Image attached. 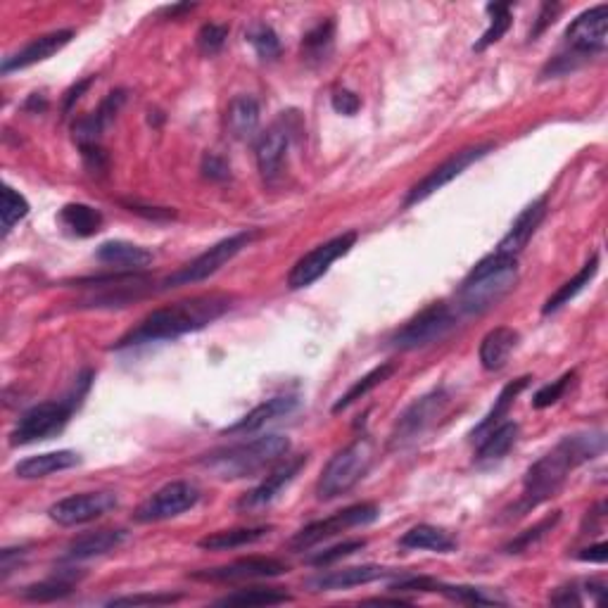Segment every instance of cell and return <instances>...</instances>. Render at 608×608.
Masks as SVG:
<instances>
[{
    "mask_svg": "<svg viewBox=\"0 0 608 608\" xmlns=\"http://www.w3.org/2000/svg\"><path fill=\"white\" fill-rule=\"evenodd\" d=\"M606 449V437L604 433H578L568 435L551 449L549 454H544L540 461H535L528 468L523 480V494L516 504L511 506V513L506 518H521L525 513H530L537 506L549 502L551 497L561 492V487L566 485L570 471L592 461L594 456L604 454Z\"/></svg>",
    "mask_w": 608,
    "mask_h": 608,
    "instance_id": "cell-1",
    "label": "cell"
},
{
    "mask_svg": "<svg viewBox=\"0 0 608 608\" xmlns=\"http://www.w3.org/2000/svg\"><path fill=\"white\" fill-rule=\"evenodd\" d=\"M231 304L233 297L224 293L195 295L188 297V300L167 304V307L150 312L136 328H131L114 345V350H129V347L152 345V342L176 340L181 335L202 331L209 323L221 319L231 309Z\"/></svg>",
    "mask_w": 608,
    "mask_h": 608,
    "instance_id": "cell-2",
    "label": "cell"
},
{
    "mask_svg": "<svg viewBox=\"0 0 608 608\" xmlns=\"http://www.w3.org/2000/svg\"><path fill=\"white\" fill-rule=\"evenodd\" d=\"M288 452L290 437L274 433L226 449H217V452L202 456L200 466L219 480H243L281 464Z\"/></svg>",
    "mask_w": 608,
    "mask_h": 608,
    "instance_id": "cell-3",
    "label": "cell"
},
{
    "mask_svg": "<svg viewBox=\"0 0 608 608\" xmlns=\"http://www.w3.org/2000/svg\"><path fill=\"white\" fill-rule=\"evenodd\" d=\"M518 283V259L492 252L473 266L464 278L456 304L468 316H478L497 307Z\"/></svg>",
    "mask_w": 608,
    "mask_h": 608,
    "instance_id": "cell-4",
    "label": "cell"
},
{
    "mask_svg": "<svg viewBox=\"0 0 608 608\" xmlns=\"http://www.w3.org/2000/svg\"><path fill=\"white\" fill-rule=\"evenodd\" d=\"M93 373L88 371L84 378H81V388L76 390L74 397L60 399V402H41L36 407H31L29 411H24L22 416L17 418L15 428L10 433V445H31V442H41L50 440V437L60 435L62 430L67 428L69 418H72L76 404L81 402V397L86 395L88 385H91Z\"/></svg>",
    "mask_w": 608,
    "mask_h": 608,
    "instance_id": "cell-5",
    "label": "cell"
},
{
    "mask_svg": "<svg viewBox=\"0 0 608 608\" xmlns=\"http://www.w3.org/2000/svg\"><path fill=\"white\" fill-rule=\"evenodd\" d=\"M373 464V440L371 437L361 435L352 440L345 449L328 461L326 468L321 471L319 483H316V497L328 502V499L347 494L352 487L361 483L369 468Z\"/></svg>",
    "mask_w": 608,
    "mask_h": 608,
    "instance_id": "cell-6",
    "label": "cell"
},
{
    "mask_svg": "<svg viewBox=\"0 0 608 608\" xmlns=\"http://www.w3.org/2000/svg\"><path fill=\"white\" fill-rule=\"evenodd\" d=\"M449 407V395L445 388H437L428 395L418 397L414 404H409L402 411V416L397 418L395 428L390 433V449H404L414 442L421 440L428 430L437 426L442 416L447 414Z\"/></svg>",
    "mask_w": 608,
    "mask_h": 608,
    "instance_id": "cell-7",
    "label": "cell"
},
{
    "mask_svg": "<svg viewBox=\"0 0 608 608\" xmlns=\"http://www.w3.org/2000/svg\"><path fill=\"white\" fill-rule=\"evenodd\" d=\"M456 328V314L445 302H435L414 316L409 323H404L399 331L390 338V347L402 352L423 350V347L442 342Z\"/></svg>",
    "mask_w": 608,
    "mask_h": 608,
    "instance_id": "cell-8",
    "label": "cell"
},
{
    "mask_svg": "<svg viewBox=\"0 0 608 608\" xmlns=\"http://www.w3.org/2000/svg\"><path fill=\"white\" fill-rule=\"evenodd\" d=\"M257 233L247 231V233H236V236H228L224 240H219L217 245H212L209 250L202 252L200 257H195L193 262L183 266V269L171 274L167 281L162 283V288H179V285H190V283H200L205 278L214 276L221 266H226L233 257L240 255L247 245L255 240Z\"/></svg>",
    "mask_w": 608,
    "mask_h": 608,
    "instance_id": "cell-9",
    "label": "cell"
},
{
    "mask_svg": "<svg viewBox=\"0 0 608 608\" xmlns=\"http://www.w3.org/2000/svg\"><path fill=\"white\" fill-rule=\"evenodd\" d=\"M378 516H380V509L376 504L364 502V504L347 506V509L333 513V516L323 518V521H314V523H309L307 528H302L293 537V540H290V549L307 551V549L316 547V544H321L323 540H328V537L338 535V532L361 528V525H369L373 521H378Z\"/></svg>",
    "mask_w": 608,
    "mask_h": 608,
    "instance_id": "cell-10",
    "label": "cell"
},
{
    "mask_svg": "<svg viewBox=\"0 0 608 608\" xmlns=\"http://www.w3.org/2000/svg\"><path fill=\"white\" fill-rule=\"evenodd\" d=\"M492 150H494V143L487 141V143H478V145H471V148L454 152L449 160L442 162L440 167H435L428 176H423V179L409 190L407 200H404V207H414V205H418V202L428 200L430 195H435L437 190L445 188L447 183L459 179V176L464 174V171L471 167V164L480 162L483 157L490 155Z\"/></svg>",
    "mask_w": 608,
    "mask_h": 608,
    "instance_id": "cell-11",
    "label": "cell"
},
{
    "mask_svg": "<svg viewBox=\"0 0 608 608\" xmlns=\"http://www.w3.org/2000/svg\"><path fill=\"white\" fill-rule=\"evenodd\" d=\"M357 233H342V236H335L328 243H323L319 247H314L312 252H307L300 262L293 266L288 276V288L290 290H302L309 288V285L319 281L323 274H328L333 262H338L340 257H345L347 252L357 245Z\"/></svg>",
    "mask_w": 608,
    "mask_h": 608,
    "instance_id": "cell-12",
    "label": "cell"
},
{
    "mask_svg": "<svg viewBox=\"0 0 608 608\" xmlns=\"http://www.w3.org/2000/svg\"><path fill=\"white\" fill-rule=\"evenodd\" d=\"M198 502V487L193 483H186V480H174V483L160 487L150 499H145L136 509V513H133V518H136L138 523L169 521V518H176L181 516V513L190 511Z\"/></svg>",
    "mask_w": 608,
    "mask_h": 608,
    "instance_id": "cell-13",
    "label": "cell"
},
{
    "mask_svg": "<svg viewBox=\"0 0 608 608\" xmlns=\"http://www.w3.org/2000/svg\"><path fill=\"white\" fill-rule=\"evenodd\" d=\"M117 494L112 492H81V494H69V497L60 499L48 509V516L53 518L57 525H84L98 518L107 516V513L117 509Z\"/></svg>",
    "mask_w": 608,
    "mask_h": 608,
    "instance_id": "cell-14",
    "label": "cell"
},
{
    "mask_svg": "<svg viewBox=\"0 0 608 608\" xmlns=\"http://www.w3.org/2000/svg\"><path fill=\"white\" fill-rule=\"evenodd\" d=\"M566 43L573 60L599 55L608 43V5L589 8L566 29Z\"/></svg>",
    "mask_w": 608,
    "mask_h": 608,
    "instance_id": "cell-15",
    "label": "cell"
},
{
    "mask_svg": "<svg viewBox=\"0 0 608 608\" xmlns=\"http://www.w3.org/2000/svg\"><path fill=\"white\" fill-rule=\"evenodd\" d=\"M288 573V566L278 559H269V556H247V559H238L228 566L207 568L193 573V580L205 582H238V580H259V578H278V575Z\"/></svg>",
    "mask_w": 608,
    "mask_h": 608,
    "instance_id": "cell-16",
    "label": "cell"
},
{
    "mask_svg": "<svg viewBox=\"0 0 608 608\" xmlns=\"http://www.w3.org/2000/svg\"><path fill=\"white\" fill-rule=\"evenodd\" d=\"M307 466V456H297L293 461H281V466L274 473L266 475L262 485H257L255 490L247 492L243 499L238 502V511L243 513H257L266 509L269 504L276 502L278 494L283 492V487H288L297 478V473Z\"/></svg>",
    "mask_w": 608,
    "mask_h": 608,
    "instance_id": "cell-17",
    "label": "cell"
},
{
    "mask_svg": "<svg viewBox=\"0 0 608 608\" xmlns=\"http://www.w3.org/2000/svg\"><path fill=\"white\" fill-rule=\"evenodd\" d=\"M72 38H74L72 29L50 31V34H46V36H38V38H34V41H29L24 48H19L17 53L5 57L0 72L10 74V72H19V69H27L31 65H38V62L48 60V57L60 53V50L65 48L69 41H72Z\"/></svg>",
    "mask_w": 608,
    "mask_h": 608,
    "instance_id": "cell-18",
    "label": "cell"
},
{
    "mask_svg": "<svg viewBox=\"0 0 608 608\" xmlns=\"http://www.w3.org/2000/svg\"><path fill=\"white\" fill-rule=\"evenodd\" d=\"M288 145H290V129L283 119L281 122L271 124L264 133H259L255 145V157H257L259 174H262L266 181H274L276 176L281 174Z\"/></svg>",
    "mask_w": 608,
    "mask_h": 608,
    "instance_id": "cell-19",
    "label": "cell"
},
{
    "mask_svg": "<svg viewBox=\"0 0 608 608\" xmlns=\"http://www.w3.org/2000/svg\"><path fill=\"white\" fill-rule=\"evenodd\" d=\"M547 207H549L547 198L530 202V205L525 207L521 214H518V219L513 221L509 233H506V236L499 240L497 250H494V252H499V255L518 257V252L528 247L532 236H535V231L540 228L542 219L547 217Z\"/></svg>",
    "mask_w": 608,
    "mask_h": 608,
    "instance_id": "cell-20",
    "label": "cell"
},
{
    "mask_svg": "<svg viewBox=\"0 0 608 608\" xmlns=\"http://www.w3.org/2000/svg\"><path fill=\"white\" fill-rule=\"evenodd\" d=\"M390 570L380 566H352L342 570H331V573L316 575L307 582L312 592H340V589H352L359 585H369V582L388 578Z\"/></svg>",
    "mask_w": 608,
    "mask_h": 608,
    "instance_id": "cell-21",
    "label": "cell"
},
{
    "mask_svg": "<svg viewBox=\"0 0 608 608\" xmlns=\"http://www.w3.org/2000/svg\"><path fill=\"white\" fill-rule=\"evenodd\" d=\"M297 404H300V399L293 397V395H281V397H271L266 399V402L259 404V407H255L250 411V414L240 418L238 423H233V426H228L224 433H231V435H238V433H255V430H259L262 426H266V423L276 421V418H283L288 416L290 411L297 409Z\"/></svg>",
    "mask_w": 608,
    "mask_h": 608,
    "instance_id": "cell-22",
    "label": "cell"
},
{
    "mask_svg": "<svg viewBox=\"0 0 608 608\" xmlns=\"http://www.w3.org/2000/svg\"><path fill=\"white\" fill-rule=\"evenodd\" d=\"M126 542V530H98L86 532V535L76 537L69 542L65 551V559L69 561H88L95 556H105L110 551L119 549Z\"/></svg>",
    "mask_w": 608,
    "mask_h": 608,
    "instance_id": "cell-23",
    "label": "cell"
},
{
    "mask_svg": "<svg viewBox=\"0 0 608 608\" xmlns=\"http://www.w3.org/2000/svg\"><path fill=\"white\" fill-rule=\"evenodd\" d=\"M95 257L107 266L119 271H141L152 262V252L141 245H133L129 240H107L98 247Z\"/></svg>",
    "mask_w": 608,
    "mask_h": 608,
    "instance_id": "cell-24",
    "label": "cell"
},
{
    "mask_svg": "<svg viewBox=\"0 0 608 608\" xmlns=\"http://www.w3.org/2000/svg\"><path fill=\"white\" fill-rule=\"evenodd\" d=\"M81 464V456L72 452V449H60V452H46V454H36L29 456V459L19 461L15 466L17 478L22 480H36V478H46V475H53L57 471H67V468H74Z\"/></svg>",
    "mask_w": 608,
    "mask_h": 608,
    "instance_id": "cell-25",
    "label": "cell"
},
{
    "mask_svg": "<svg viewBox=\"0 0 608 608\" xmlns=\"http://www.w3.org/2000/svg\"><path fill=\"white\" fill-rule=\"evenodd\" d=\"M518 347V333L509 326H499L480 342V364L485 371H502Z\"/></svg>",
    "mask_w": 608,
    "mask_h": 608,
    "instance_id": "cell-26",
    "label": "cell"
},
{
    "mask_svg": "<svg viewBox=\"0 0 608 608\" xmlns=\"http://www.w3.org/2000/svg\"><path fill=\"white\" fill-rule=\"evenodd\" d=\"M226 129L236 141H250L259 129V103L252 95H236L226 110Z\"/></svg>",
    "mask_w": 608,
    "mask_h": 608,
    "instance_id": "cell-27",
    "label": "cell"
},
{
    "mask_svg": "<svg viewBox=\"0 0 608 608\" xmlns=\"http://www.w3.org/2000/svg\"><path fill=\"white\" fill-rule=\"evenodd\" d=\"M518 433H521V428H518V423L513 421H504L502 426L494 428L490 435H485L483 440H480L478 454H475V464L478 466L499 464V461L511 452V447L516 445Z\"/></svg>",
    "mask_w": 608,
    "mask_h": 608,
    "instance_id": "cell-28",
    "label": "cell"
},
{
    "mask_svg": "<svg viewBox=\"0 0 608 608\" xmlns=\"http://www.w3.org/2000/svg\"><path fill=\"white\" fill-rule=\"evenodd\" d=\"M528 383H530V376H523V378L513 380V383H509V385H504V390L499 392L497 399H494V407L490 411H487L483 421H480L478 426L473 428V433H471L473 440L480 442L485 435H490L494 428L502 426L506 414H509L511 407H513V402H516V397L521 395V392L525 388H528Z\"/></svg>",
    "mask_w": 608,
    "mask_h": 608,
    "instance_id": "cell-29",
    "label": "cell"
},
{
    "mask_svg": "<svg viewBox=\"0 0 608 608\" xmlns=\"http://www.w3.org/2000/svg\"><path fill=\"white\" fill-rule=\"evenodd\" d=\"M399 547L411 551H437V554H449V551L456 549V540L442 528L421 523L416 525V528L404 532L402 540H399Z\"/></svg>",
    "mask_w": 608,
    "mask_h": 608,
    "instance_id": "cell-30",
    "label": "cell"
},
{
    "mask_svg": "<svg viewBox=\"0 0 608 608\" xmlns=\"http://www.w3.org/2000/svg\"><path fill=\"white\" fill-rule=\"evenodd\" d=\"M335 48V22L333 19H323L321 24L304 34L302 38V60L309 67H321L326 65L328 57L333 55Z\"/></svg>",
    "mask_w": 608,
    "mask_h": 608,
    "instance_id": "cell-31",
    "label": "cell"
},
{
    "mask_svg": "<svg viewBox=\"0 0 608 608\" xmlns=\"http://www.w3.org/2000/svg\"><path fill=\"white\" fill-rule=\"evenodd\" d=\"M597 271H599V255H592V257H589V262L585 266H582L578 274H575V278H570V281L563 283L561 288L556 290V293L551 295L547 302H544L542 314L549 316V314L559 312V309L566 307V304L570 300H575V297H578L582 293V290H585L587 285L594 281Z\"/></svg>",
    "mask_w": 608,
    "mask_h": 608,
    "instance_id": "cell-32",
    "label": "cell"
},
{
    "mask_svg": "<svg viewBox=\"0 0 608 608\" xmlns=\"http://www.w3.org/2000/svg\"><path fill=\"white\" fill-rule=\"evenodd\" d=\"M271 528L269 525H259V528H233V530H221V532H212V535L202 537L198 542L200 549L207 551H231V549H240L247 547V544H255L259 540H264L266 535H269Z\"/></svg>",
    "mask_w": 608,
    "mask_h": 608,
    "instance_id": "cell-33",
    "label": "cell"
},
{
    "mask_svg": "<svg viewBox=\"0 0 608 608\" xmlns=\"http://www.w3.org/2000/svg\"><path fill=\"white\" fill-rule=\"evenodd\" d=\"M60 221L74 236L91 238L100 231V226H103V214L91 205H84V202H72V205L62 207Z\"/></svg>",
    "mask_w": 608,
    "mask_h": 608,
    "instance_id": "cell-34",
    "label": "cell"
},
{
    "mask_svg": "<svg viewBox=\"0 0 608 608\" xmlns=\"http://www.w3.org/2000/svg\"><path fill=\"white\" fill-rule=\"evenodd\" d=\"M392 373H395V364H380L373 371L366 373V376H361L357 383H354L352 388L347 390L345 395H342L338 402L333 404V414H340V411L350 409L354 402H359L361 397H366L371 390H376L380 383H385V380H388Z\"/></svg>",
    "mask_w": 608,
    "mask_h": 608,
    "instance_id": "cell-35",
    "label": "cell"
},
{
    "mask_svg": "<svg viewBox=\"0 0 608 608\" xmlns=\"http://www.w3.org/2000/svg\"><path fill=\"white\" fill-rule=\"evenodd\" d=\"M293 601L290 594L281 592V589L271 587H250V589H238V592L226 594L224 599H219V606H278Z\"/></svg>",
    "mask_w": 608,
    "mask_h": 608,
    "instance_id": "cell-36",
    "label": "cell"
},
{
    "mask_svg": "<svg viewBox=\"0 0 608 608\" xmlns=\"http://www.w3.org/2000/svg\"><path fill=\"white\" fill-rule=\"evenodd\" d=\"M435 592L445 594L452 601H459V604H468V606H494V604H506V601L499 597L497 592H490V589L483 587H466V585H442V582H437Z\"/></svg>",
    "mask_w": 608,
    "mask_h": 608,
    "instance_id": "cell-37",
    "label": "cell"
},
{
    "mask_svg": "<svg viewBox=\"0 0 608 608\" xmlns=\"http://www.w3.org/2000/svg\"><path fill=\"white\" fill-rule=\"evenodd\" d=\"M487 15H490V27L480 38L478 43H475L473 50H485L494 46L497 41H502V36L509 31L511 27V5L509 3H490L487 5Z\"/></svg>",
    "mask_w": 608,
    "mask_h": 608,
    "instance_id": "cell-38",
    "label": "cell"
},
{
    "mask_svg": "<svg viewBox=\"0 0 608 608\" xmlns=\"http://www.w3.org/2000/svg\"><path fill=\"white\" fill-rule=\"evenodd\" d=\"M74 592V578H65V575H60V578H50L43 582H36V585H29L22 589V597L29 601H57V599H65L69 594Z\"/></svg>",
    "mask_w": 608,
    "mask_h": 608,
    "instance_id": "cell-39",
    "label": "cell"
},
{
    "mask_svg": "<svg viewBox=\"0 0 608 608\" xmlns=\"http://www.w3.org/2000/svg\"><path fill=\"white\" fill-rule=\"evenodd\" d=\"M250 46L255 48V53L262 57L264 62H274L281 57V41H278L276 31L269 27V24H252L250 31L245 34Z\"/></svg>",
    "mask_w": 608,
    "mask_h": 608,
    "instance_id": "cell-40",
    "label": "cell"
},
{
    "mask_svg": "<svg viewBox=\"0 0 608 608\" xmlns=\"http://www.w3.org/2000/svg\"><path fill=\"white\" fill-rule=\"evenodd\" d=\"M0 214H3V236H8L12 226L19 224L29 214V202L24 195H19L15 188L5 186L3 202H0Z\"/></svg>",
    "mask_w": 608,
    "mask_h": 608,
    "instance_id": "cell-41",
    "label": "cell"
},
{
    "mask_svg": "<svg viewBox=\"0 0 608 608\" xmlns=\"http://www.w3.org/2000/svg\"><path fill=\"white\" fill-rule=\"evenodd\" d=\"M559 511L554 513V516H549V518H544V521H540L535 525V528H530V530H525V532H521V535L516 537V540H511L509 544H506V554H521V551H528L530 547H535L537 542L542 540L544 535H547V532H551L554 530V525L559 523Z\"/></svg>",
    "mask_w": 608,
    "mask_h": 608,
    "instance_id": "cell-42",
    "label": "cell"
},
{
    "mask_svg": "<svg viewBox=\"0 0 608 608\" xmlns=\"http://www.w3.org/2000/svg\"><path fill=\"white\" fill-rule=\"evenodd\" d=\"M573 378H575V373L570 371V373H563V376L559 380H554V383L544 385V388L537 390L535 397H532V407H535V409H547V407H551V404L559 402V399L563 395H566L568 385L573 383Z\"/></svg>",
    "mask_w": 608,
    "mask_h": 608,
    "instance_id": "cell-43",
    "label": "cell"
},
{
    "mask_svg": "<svg viewBox=\"0 0 608 608\" xmlns=\"http://www.w3.org/2000/svg\"><path fill=\"white\" fill-rule=\"evenodd\" d=\"M226 38H228V27H224V24H214V22L205 24V27L198 31L200 53L209 55V57L217 55L219 50L224 48Z\"/></svg>",
    "mask_w": 608,
    "mask_h": 608,
    "instance_id": "cell-44",
    "label": "cell"
},
{
    "mask_svg": "<svg viewBox=\"0 0 608 608\" xmlns=\"http://www.w3.org/2000/svg\"><path fill=\"white\" fill-rule=\"evenodd\" d=\"M364 547H366V540H347V542H342V544H335V547H331V549L321 551V554L312 556V559H309V563H312V566H316V568L331 566V563L347 559V556L357 554V551H361Z\"/></svg>",
    "mask_w": 608,
    "mask_h": 608,
    "instance_id": "cell-45",
    "label": "cell"
},
{
    "mask_svg": "<svg viewBox=\"0 0 608 608\" xmlns=\"http://www.w3.org/2000/svg\"><path fill=\"white\" fill-rule=\"evenodd\" d=\"M181 599V594H136V597H119L107 601V606H164V604H176Z\"/></svg>",
    "mask_w": 608,
    "mask_h": 608,
    "instance_id": "cell-46",
    "label": "cell"
},
{
    "mask_svg": "<svg viewBox=\"0 0 608 608\" xmlns=\"http://www.w3.org/2000/svg\"><path fill=\"white\" fill-rule=\"evenodd\" d=\"M202 176L209 181H226L228 176H231V169H228L224 157L207 152V155L202 157Z\"/></svg>",
    "mask_w": 608,
    "mask_h": 608,
    "instance_id": "cell-47",
    "label": "cell"
},
{
    "mask_svg": "<svg viewBox=\"0 0 608 608\" xmlns=\"http://www.w3.org/2000/svg\"><path fill=\"white\" fill-rule=\"evenodd\" d=\"M331 105L333 110L338 114H345V117H352V114L359 112L361 107V100L357 93L347 91V88H338V91H333V98H331Z\"/></svg>",
    "mask_w": 608,
    "mask_h": 608,
    "instance_id": "cell-48",
    "label": "cell"
},
{
    "mask_svg": "<svg viewBox=\"0 0 608 608\" xmlns=\"http://www.w3.org/2000/svg\"><path fill=\"white\" fill-rule=\"evenodd\" d=\"M559 5L556 3H544L542 5V10H540V17H537V22H535V27L530 29V41H537V36L542 34L544 29L549 27V24H554L556 22V15H559Z\"/></svg>",
    "mask_w": 608,
    "mask_h": 608,
    "instance_id": "cell-49",
    "label": "cell"
},
{
    "mask_svg": "<svg viewBox=\"0 0 608 608\" xmlns=\"http://www.w3.org/2000/svg\"><path fill=\"white\" fill-rule=\"evenodd\" d=\"M81 155H84L86 167L91 171H105L107 169V157L100 145H91V148H81Z\"/></svg>",
    "mask_w": 608,
    "mask_h": 608,
    "instance_id": "cell-50",
    "label": "cell"
},
{
    "mask_svg": "<svg viewBox=\"0 0 608 608\" xmlns=\"http://www.w3.org/2000/svg\"><path fill=\"white\" fill-rule=\"evenodd\" d=\"M95 84V76H88V79H84V81H79V84H74L72 88H69V91L65 93V103H62V110H65V114L72 110L74 107V103L76 100L81 98V95H84L88 88H91Z\"/></svg>",
    "mask_w": 608,
    "mask_h": 608,
    "instance_id": "cell-51",
    "label": "cell"
},
{
    "mask_svg": "<svg viewBox=\"0 0 608 608\" xmlns=\"http://www.w3.org/2000/svg\"><path fill=\"white\" fill-rule=\"evenodd\" d=\"M580 559L582 561H589V563H606V559H608V544L606 542L594 544V547H589V549L582 551Z\"/></svg>",
    "mask_w": 608,
    "mask_h": 608,
    "instance_id": "cell-52",
    "label": "cell"
},
{
    "mask_svg": "<svg viewBox=\"0 0 608 608\" xmlns=\"http://www.w3.org/2000/svg\"><path fill=\"white\" fill-rule=\"evenodd\" d=\"M27 554L24 549H5L3 551V559H0V570H3V578H8L12 573V568H15V561L22 559V556Z\"/></svg>",
    "mask_w": 608,
    "mask_h": 608,
    "instance_id": "cell-53",
    "label": "cell"
},
{
    "mask_svg": "<svg viewBox=\"0 0 608 608\" xmlns=\"http://www.w3.org/2000/svg\"><path fill=\"white\" fill-rule=\"evenodd\" d=\"M551 604H556V606H578L580 604V597L578 594H575V587H563L559 594H554V597H551Z\"/></svg>",
    "mask_w": 608,
    "mask_h": 608,
    "instance_id": "cell-54",
    "label": "cell"
}]
</instances>
